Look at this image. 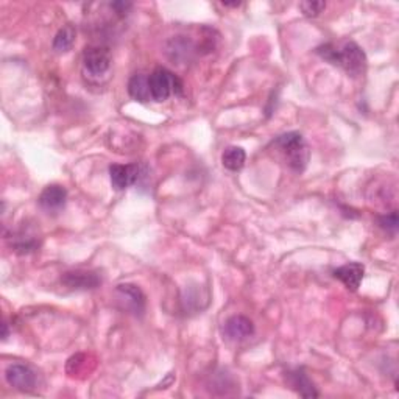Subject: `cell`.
<instances>
[{"label": "cell", "instance_id": "1", "mask_svg": "<svg viewBox=\"0 0 399 399\" xmlns=\"http://www.w3.org/2000/svg\"><path fill=\"white\" fill-rule=\"evenodd\" d=\"M317 54L334 66L342 67L346 74L352 76L365 72L366 55L354 41H346L340 47H336L334 44H325L317 49Z\"/></svg>", "mask_w": 399, "mask_h": 399}, {"label": "cell", "instance_id": "2", "mask_svg": "<svg viewBox=\"0 0 399 399\" xmlns=\"http://www.w3.org/2000/svg\"><path fill=\"white\" fill-rule=\"evenodd\" d=\"M275 145L286 154L287 164L291 165L292 170L298 173L304 172L309 158H311V152H309V147L301 133L291 131L281 134L276 138Z\"/></svg>", "mask_w": 399, "mask_h": 399}, {"label": "cell", "instance_id": "3", "mask_svg": "<svg viewBox=\"0 0 399 399\" xmlns=\"http://www.w3.org/2000/svg\"><path fill=\"white\" fill-rule=\"evenodd\" d=\"M152 100L164 101L170 97L172 94H183V83L175 74H172L169 69L158 67L154 69L149 76Z\"/></svg>", "mask_w": 399, "mask_h": 399}, {"label": "cell", "instance_id": "4", "mask_svg": "<svg viewBox=\"0 0 399 399\" xmlns=\"http://www.w3.org/2000/svg\"><path fill=\"white\" fill-rule=\"evenodd\" d=\"M83 66L91 76H101L111 66V55L105 47H88L83 54Z\"/></svg>", "mask_w": 399, "mask_h": 399}, {"label": "cell", "instance_id": "5", "mask_svg": "<svg viewBox=\"0 0 399 399\" xmlns=\"http://www.w3.org/2000/svg\"><path fill=\"white\" fill-rule=\"evenodd\" d=\"M6 382L21 391H31L36 387V373L24 364H13L5 371Z\"/></svg>", "mask_w": 399, "mask_h": 399}, {"label": "cell", "instance_id": "6", "mask_svg": "<svg viewBox=\"0 0 399 399\" xmlns=\"http://www.w3.org/2000/svg\"><path fill=\"white\" fill-rule=\"evenodd\" d=\"M61 282L70 291H91L101 284V279L91 270H72L63 275Z\"/></svg>", "mask_w": 399, "mask_h": 399}, {"label": "cell", "instance_id": "7", "mask_svg": "<svg viewBox=\"0 0 399 399\" xmlns=\"http://www.w3.org/2000/svg\"><path fill=\"white\" fill-rule=\"evenodd\" d=\"M115 293H117L119 300L124 302V307L127 311L140 317L145 312V295L138 286L134 284H120L115 287Z\"/></svg>", "mask_w": 399, "mask_h": 399}, {"label": "cell", "instance_id": "8", "mask_svg": "<svg viewBox=\"0 0 399 399\" xmlns=\"http://www.w3.org/2000/svg\"><path fill=\"white\" fill-rule=\"evenodd\" d=\"M140 177V167L138 164H113L109 167V178L115 190H124L136 184Z\"/></svg>", "mask_w": 399, "mask_h": 399}, {"label": "cell", "instance_id": "9", "mask_svg": "<svg viewBox=\"0 0 399 399\" xmlns=\"http://www.w3.org/2000/svg\"><path fill=\"white\" fill-rule=\"evenodd\" d=\"M254 331L253 321L248 317H243V315H233L223 323V336L229 340H234V342L253 337Z\"/></svg>", "mask_w": 399, "mask_h": 399}, {"label": "cell", "instance_id": "10", "mask_svg": "<svg viewBox=\"0 0 399 399\" xmlns=\"http://www.w3.org/2000/svg\"><path fill=\"white\" fill-rule=\"evenodd\" d=\"M67 200V190L60 184H50L46 189L41 192L40 198H38V203H40L41 208L44 211H60L64 208Z\"/></svg>", "mask_w": 399, "mask_h": 399}, {"label": "cell", "instance_id": "11", "mask_svg": "<svg viewBox=\"0 0 399 399\" xmlns=\"http://www.w3.org/2000/svg\"><path fill=\"white\" fill-rule=\"evenodd\" d=\"M364 273H365V267L362 263L359 262H350L345 263V266L339 267L337 270H334V276L337 279H340L345 284L346 288L350 291H357L360 282L364 279Z\"/></svg>", "mask_w": 399, "mask_h": 399}, {"label": "cell", "instance_id": "12", "mask_svg": "<svg viewBox=\"0 0 399 399\" xmlns=\"http://www.w3.org/2000/svg\"><path fill=\"white\" fill-rule=\"evenodd\" d=\"M287 382L291 384V387L302 398H317L318 396L317 389L314 387L312 381L309 379V376L306 375V371L302 368L288 371L287 373Z\"/></svg>", "mask_w": 399, "mask_h": 399}, {"label": "cell", "instance_id": "13", "mask_svg": "<svg viewBox=\"0 0 399 399\" xmlns=\"http://www.w3.org/2000/svg\"><path fill=\"white\" fill-rule=\"evenodd\" d=\"M128 94L136 101H149L152 99L149 76H145L144 74L133 75L130 81H128Z\"/></svg>", "mask_w": 399, "mask_h": 399}, {"label": "cell", "instance_id": "14", "mask_svg": "<svg viewBox=\"0 0 399 399\" xmlns=\"http://www.w3.org/2000/svg\"><path fill=\"white\" fill-rule=\"evenodd\" d=\"M247 161V153L242 147H228L222 154V163L225 169L231 172H239Z\"/></svg>", "mask_w": 399, "mask_h": 399}, {"label": "cell", "instance_id": "15", "mask_svg": "<svg viewBox=\"0 0 399 399\" xmlns=\"http://www.w3.org/2000/svg\"><path fill=\"white\" fill-rule=\"evenodd\" d=\"M192 42L189 40H184L183 36H177L169 42L167 46V54L170 55L173 61H184L189 60V55L192 54Z\"/></svg>", "mask_w": 399, "mask_h": 399}, {"label": "cell", "instance_id": "16", "mask_svg": "<svg viewBox=\"0 0 399 399\" xmlns=\"http://www.w3.org/2000/svg\"><path fill=\"white\" fill-rule=\"evenodd\" d=\"M75 38H76V30L74 25H66V27H63L58 31L56 36L54 38V44H51V46H54V50L58 51V54H63V51L72 49Z\"/></svg>", "mask_w": 399, "mask_h": 399}, {"label": "cell", "instance_id": "17", "mask_svg": "<svg viewBox=\"0 0 399 399\" xmlns=\"http://www.w3.org/2000/svg\"><path fill=\"white\" fill-rule=\"evenodd\" d=\"M13 247L17 251V253L21 254H28L31 251L38 250L40 247V242H38L36 237H31V236H17L15 239V243H13Z\"/></svg>", "mask_w": 399, "mask_h": 399}, {"label": "cell", "instance_id": "18", "mask_svg": "<svg viewBox=\"0 0 399 399\" xmlns=\"http://www.w3.org/2000/svg\"><path fill=\"white\" fill-rule=\"evenodd\" d=\"M379 227H381L385 231H389V233H391V234H395L396 231H398V227H399L398 212L391 211L390 214L379 217Z\"/></svg>", "mask_w": 399, "mask_h": 399}, {"label": "cell", "instance_id": "19", "mask_svg": "<svg viewBox=\"0 0 399 399\" xmlns=\"http://www.w3.org/2000/svg\"><path fill=\"white\" fill-rule=\"evenodd\" d=\"M326 8V2H301L300 3V10L302 11V15L307 16V17H315L318 16L320 13H323V10Z\"/></svg>", "mask_w": 399, "mask_h": 399}, {"label": "cell", "instance_id": "20", "mask_svg": "<svg viewBox=\"0 0 399 399\" xmlns=\"http://www.w3.org/2000/svg\"><path fill=\"white\" fill-rule=\"evenodd\" d=\"M111 8L117 13L119 16H125L127 13L133 8V3H130V2H114V3H111Z\"/></svg>", "mask_w": 399, "mask_h": 399}, {"label": "cell", "instance_id": "21", "mask_svg": "<svg viewBox=\"0 0 399 399\" xmlns=\"http://www.w3.org/2000/svg\"><path fill=\"white\" fill-rule=\"evenodd\" d=\"M2 337H3V340H5L6 337H8V323H6V321L3 323V334H2Z\"/></svg>", "mask_w": 399, "mask_h": 399}]
</instances>
